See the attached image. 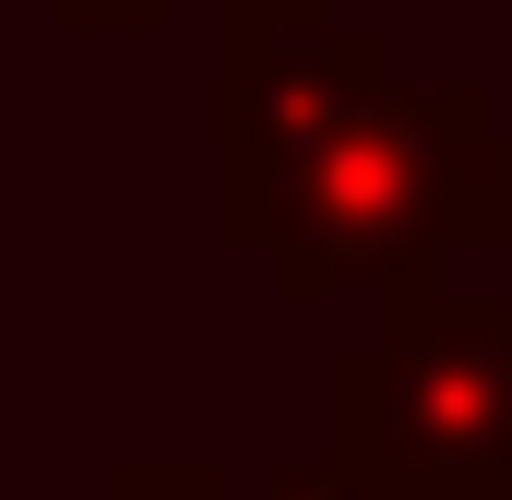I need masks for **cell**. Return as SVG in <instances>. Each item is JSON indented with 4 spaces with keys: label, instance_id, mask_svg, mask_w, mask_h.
Masks as SVG:
<instances>
[{
    "label": "cell",
    "instance_id": "cell-9",
    "mask_svg": "<svg viewBox=\"0 0 512 500\" xmlns=\"http://www.w3.org/2000/svg\"><path fill=\"white\" fill-rule=\"evenodd\" d=\"M501 239H512V227H501Z\"/></svg>",
    "mask_w": 512,
    "mask_h": 500
},
{
    "label": "cell",
    "instance_id": "cell-3",
    "mask_svg": "<svg viewBox=\"0 0 512 500\" xmlns=\"http://www.w3.org/2000/svg\"><path fill=\"white\" fill-rule=\"evenodd\" d=\"M405 96L393 48L346 12L310 24H227L215 48V227L262 239V215L286 203V179L310 155H334L358 120H382Z\"/></svg>",
    "mask_w": 512,
    "mask_h": 500
},
{
    "label": "cell",
    "instance_id": "cell-4",
    "mask_svg": "<svg viewBox=\"0 0 512 500\" xmlns=\"http://www.w3.org/2000/svg\"><path fill=\"white\" fill-rule=\"evenodd\" d=\"M108 500H227V465L215 453H131L108 477Z\"/></svg>",
    "mask_w": 512,
    "mask_h": 500
},
{
    "label": "cell",
    "instance_id": "cell-2",
    "mask_svg": "<svg viewBox=\"0 0 512 500\" xmlns=\"http://www.w3.org/2000/svg\"><path fill=\"white\" fill-rule=\"evenodd\" d=\"M322 417V453L370 500H489L512 465V298L382 286V334L334 358Z\"/></svg>",
    "mask_w": 512,
    "mask_h": 500
},
{
    "label": "cell",
    "instance_id": "cell-1",
    "mask_svg": "<svg viewBox=\"0 0 512 500\" xmlns=\"http://www.w3.org/2000/svg\"><path fill=\"white\" fill-rule=\"evenodd\" d=\"M512 227V131L489 84H405L382 120H358L334 155L286 179L262 215L274 298H334V286H405L441 250Z\"/></svg>",
    "mask_w": 512,
    "mask_h": 500
},
{
    "label": "cell",
    "instance_id": "cell-5",
    "mask_svg": "<svg viewBox=\"0 0 512 500\" xmlns=\"http://www.w3.org/2000/svg\"><path fill=\"white\" fill-rule=\"evenodd\" d=\"M167 12H179V0H60V24H72V36H155Z\"/></svg>",
    "mask_w": 512,
    "mask_h": 500
},
{
    "label": "cell",
    "instance_id": "cell-8",
    "mask_svg": "<svg viewBox=\"0 0 512 500\" xmlns=\"http://www.w3.org/2000/svg\"><path fill=\"white\" fill-rule=\"evenodd\" d=\"M489 500H512V465H501V489H489Z\"/></svg>",
    "mask_w": 512,
    "mask_h": 500
},
{
    "label": "cell",
    "instance_id": "cell-7",
    "mask_svg": "<svg viewBox=\"0 0 512 500\" xmlns=\"http://www.w3.org/2000/svg\"><path fill=\"white\" fill-rule=\"evenodd\" d=\"M227 24H310V12H334V0H215Z\"/></svg>",
    "mask_w": 512,
    "mask_h": 500
},
{
    "label": "cell",
    "instance_id": "cell-6",
    "mask_svg": "<svg viewBox=\"0 0 512 500\" xmlns=\"http://www.w3.org/2000/svg\"><path fill=\"white\" fill-rule=\"evenodd\" d=\"M262 500H370V489H358V477H346L334 453H298V465H286V477H274Z\"/></svg>",
    "mask_w": 512,
    "mask_h": 500
}]
</instances>
